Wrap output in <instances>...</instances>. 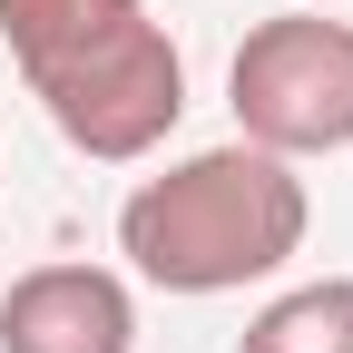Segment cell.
<instances>
[{"label":"cell","mask_w":353,"mask_h":353,"mask_svg":"<svg viewBox=\"0 0 353 353\" xmlns=\"http://www.w3.org/2000/svg\"><path fill=\"white\" fill-rule=\"evenodd\" d=\"M304 226H314V206H304L294 157H265L236 138V148H196L167 176H148L118 206V255L167 294H236L275 275L304 245Z\"/></svg>","instance_id":"cell-1"},{"label":"cell","mask_w":353,"mask_h":353,"mask_svg":"<svg viewBox=\"0 0 353 353\" xmlns=\"http://www.w3.org/2000/svg\"><path fill=\"white\" fill-rule=\"evenodd\" d=\"M138 10H148V0H0V39H10L20 79H50V69H69L79 50L118 39Z\"/></svg>","instance_id":"cell-5"},{"label":"cell","mask_w":353,"mask_h":353,"mask_svg":"<svg viewBox=\"0 0 353 353\" xmlns=\"http://www.w3.org/2000/svg\"><path fill=\"white\" fill-rule=\"evenodd\" d=\"M226 108H236V138L265 157L353 148V20H324V10L255 20L226 59Z\"/></svg>","instance_id":"cell-2"},{"label":"cell","mask_w":353,"mask_h":353,"mask_svg":"<svg viewBox=\"0 0 353 353\" xmlns=\"http://www.w3.org/2000/svg\"><path fill=\"white\" fill-rule=\"evenodd\" d=\"M30 99L50 108V128L79 148V157H99V167H128V157H148L176 118H187V59H176V39L167 20H128L118 39H99V50H79L69 69L50 79H30Z\"/></svg>","instance_id":"cell-3"},{"label":"cell","mask_w":353,"mask_h":353,"mask_svg":"<svg viewBox=\"0 0 353 353\" xmlns=\"http://www.w3.org/2000/svg\"><path fill=\"white\" fill-rule=\"evenodd\" d=\"M236 353H353V275L294 285L236 334Z\"/></svg>","instance_id":"cell-6"},{"label":"cell","mask_w":353,"mask_h":353,"mask_svg":"<svg viewBox=\"0 0 353 353\" xmlns=\"http://www.w3.org/2000/svg\"><path fill=\"white\" fill-rule=\"evenodd\" d=\"M304 10H334V0H304Z\"/></svg>","instance_id":"cell-7"},{"label":"cell","mask_w":353,"mask_h":353,"mask_svg":"<svg viewBox=\"0 0 353 353\" xmlns=\"http://www.w3.org/2000/svg\"><path fill=\"white\" fill-rule=\"evenodd\" d=\"M0 353H138V294L108 265H30L0 294Z\"/></svg>","instance_id":"cell-4"}]
</instances>
